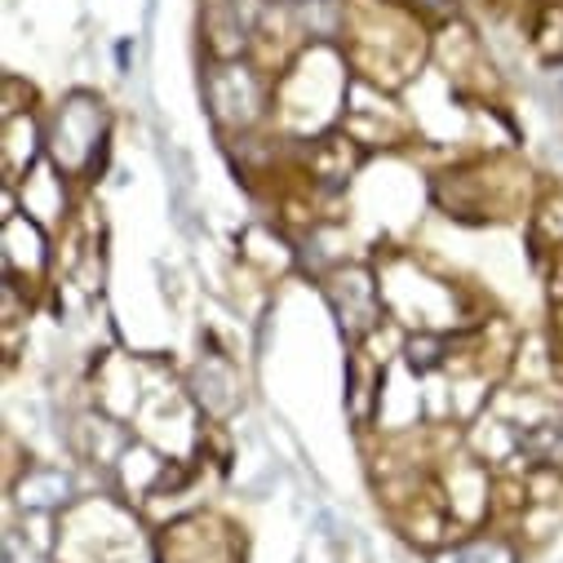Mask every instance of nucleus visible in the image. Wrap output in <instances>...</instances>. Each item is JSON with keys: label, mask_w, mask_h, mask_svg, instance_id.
<instances>
[{"label": "nucleus", "mask_w": 563, "mask_h": 563, "mask_svg": "<svg viewBox=\"0 0 563 563\" xmlns=\"http://www.w3.org/2000/svg\"><path fill=\"white\" fill-rule=\"evenodd\" d=\"M23 501H27V506L67 501V479H63V475H32V479L23 484Z\"/></svg>", "instance_id": "obj_7"}, {"label": "nucleus", "mask_w": 563, "mask_h": 563, "mask_svg": "<svg viewBox=\"0 0 563 563\" xmlns=\"http://www.w3.org/2000/svg\"><path fill=\"white\" fill-rule=\"evenodd\" d=\"M515 449H519L528 462H541V466H563V421H537V427L519 431Z\"/></svg>", "instance_id": "obj_4"}, {"label": "nucleus", "mask_w": 563, "mask_h": 563, "mask_svg": "<svg viewBox=\"0 0 563 563\" xmlns=\"http://www.w3.org/2000/svg\"><path fill=\"white\" fill-rule=\"evenodd\" d=\"M329 302H333V311H338V320H342V329H346L351 338H364L368 329H377L382 289L373 285L364 271H342V275H333Z\"/></svg>", "instance_id": "obj_2"}, {"label": "nucleus", "mask_w": 563, "mask_h": 563, "mask_svg": "<svg viewBox=\"0 0 563 563\" xmlns=\"http://www.w3.org/2000/svg\"><path fill=\"white\" fill-rule=\"evenodd\" d=\"M559 98H563V71H559Z\"/></svg>", "instance_id": "obj_8"}, {"label": "nucleus", "mask_w": 563, "mask_h": 563, "mask_svg": "<svg viewBox=\"0 0 563 563\" xmlns=\"http://www.w3.org/2000/svg\"><path fill=\"white\" fill-rule=\"evenodd\" d=\"M54 161L71 174H85L102 152V111L89 98H71L54 124Z\"/></svg>", "instance_id": "obj_1"}, {"label": "nucleus", "mask_w": 563, "mask_h": 563, "mask_svg": "<svg viewBox=\"0 0 563 563\" xmlns=\"http://www.w3.org/2000/svg\"><path fill=\"white\" fill-rule=\"evenodd\" d=\"M435 563H515V545L501 537H484V541H466L444 550Z\"/></svg>", "instance_id": "obj_6"}, {"label": "nucleus", "mask_w": 563, "mask_h": 563, "mask_svg": "<svg viewBox=\"0 0 563 563\" xmlns=\"http://www.w3.org/2000/svg\"><path fill=\"white\" fill-rule=\"evenodd\" d=\"M200 399L209 404V412H231L235 399H240L235 373L222 368V364H205V368H200Z\"/></svg>", "instance_id": "obj_5"}, {"label": "nucleus", "mask_w": 563, "mask_h": 563, "mask_svg": "<svg viewBox=\"0 0 563 563\" xmlns=\"http://www.w3.org/2000/svg\"><path fill=\"white\" fill-rule=\"evenodd\" d=\"M209 98H213V115L222 124H249L257 115V107H262V93H257V85H253V76L244 67L218 71L213 85H209Z\"/></svg>", "instance_id": "obj_3"}]
</instances>
